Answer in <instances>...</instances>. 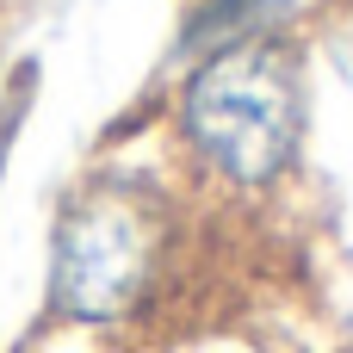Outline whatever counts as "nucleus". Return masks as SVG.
Here are the masks:
<instances>
[{
  "instance_id": "obj_1",
  "label": "nucleus",
  "mask_w": 353,
  "mask_h": 353,
  "mask_svg": "<svg viewBox=\"0 0 353 353\" xmlns=\"http://www.w3.org/2000/svg\"><path fill=\"white\" fill-rule=\"evenodd\" d=\"M180 248V211L149 174H93L81 180L50 230L43 316L62 329H124L143 323Z\"/></svg>"
},
{
  "instance_id": "obj_2",
  "label": "nucleus",
  "mask_w": 353,
  "mask_h": 353,
  "mask_svg": "<svg viewBox=\"0 0 353 353\" xmlns=\"http://www.w3.org/2000/svg\"><path fill=\"white\" fill-rule=\"evenodd\" d=\"M186 161L223 192H267L298 161L304 87L298 56L273 31L217 43L180 87L174 112Z\"/></svg>"
}]
</instances>
